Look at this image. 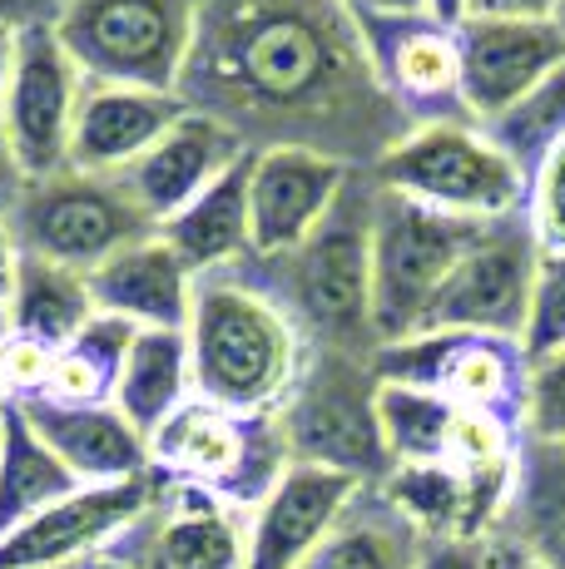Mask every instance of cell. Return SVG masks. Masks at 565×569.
<instances>
[{"label":"cell","instance_id":"38","mask_svg":"<svg viewBox=\"0 0 565 569\" xmlns=\"http://www.w3.org/2000/svg\"><path fill=\"white\" fill-rule=\"evenodd\" d=\"M561 0H466L472 20H556Z\"/></svg>","mask_w":565,"mask_h":569},{"label":"cell","instance_id":"24","mask_svg":"<svg viewBox=\"0 0 565 569\" xmlns=\"http://www.w3.org/2000/svg\"><path fill=\"white\" fill-rule=\"evenodd\" d=\"M492 535H506L546 569H565V441L521 436L506 510Z\"/></svg>","mask_w":565,"mask_h":569},{"label":"cell","instance_id":"5","mask_svg":"<svg viewBox=\"0 0 565 569\" xmlns=\"http://www.w3.org/2000/svg\"><path fill=\"white\" fill-rule=\"evenodd\" d=\"M288 461L343 470V476L377 486L393 470L377 426V371L373 357L308 347L288 401L274 411Z\"/></svg>","mask_w":565,"mask_h":569},{"label":"cell","instance_id":"39","mask_svg":"<svg viewBox=\"0 0 565 569\" xmlns=\"http://www.w3.org/2000/svg\"><path fill=\"white\" fill-rule=\"evenodd\" d=\"M486 569H546L531 550H521L506 535H486Z\"/></svg>","mask_w":565,"mask_h":569},{"label":"cell","instance_id":"3","mask_svg":"<svg viewBox=\"0 0 565 569\" xmlns=\"http://www.w3.org/2000/svg\"><path fill=\"white\" fill-rule=\"evenodd\" d=\"M373 208L377 179L373 169H353L338 203L318 228L282 258H248L238 268L282 302L298 322L308 347L373 357Z\"/></svg>","mask_w":565,"mask_h":569},{"label":"cell","instance_id":"45","mask_svg":"<svg viewBox=\"0 0 565 569\" xmlns=\"http://www.w3.org/2000/svg\"><path fill=\"white\" fill-rule=\"evenodd\" d=\"M10 407V387H6V371H0V411Z\"/></svg>","mask_w":565,"mask_h":569},{"label":"cell","instance_id":"17","mask_svg":"<svg viewBox=\"0 0 565 569\" xmlns=\"http://www.w3.org/2000/svg\"><path fill=\"white\" fill-rule=\"evenodd\" d=\"M353 179L343 159L318 149H254L248 159V228L254 258H282L328 218L343 183Z\"/></svg>","mask_w":565,"mask_h":569},{"label":"cell","instance_id":"19","mask_svg":"<svg viewBox=\"0 0 565 569\" xmlns=\"http://www.w3.org/2000/svg\"><path fill=\"white\" fill-rule=\"evenodd\" d=\"M244 154H254V149H248L224 119L189 109V114H184L179 124H169L165 139H159L149 154H139L119 179L135 193V203L145 208L149 223L159 228V223H169L184 203L199 199L214 179H224Z\"/></svg>","mask_w":565,"mask_h":569},{"label":"cell","instance_id":"1","mask_svg":"<svg viewBox=\"0 0 565 569\" xmlns=\"http://www.w3.org/2000/svg\"><path fill=\"white\" fill-rule=\"evenodd\" d=\"M179 100L248 149H318L373 169L412 129L387 100L343 0H194Z\"/></svg>","mask_w":565,"mask_h":569},{"label":"cell","instance_id":"47","mask_svg":"<svg viewBox=\"0 0 565 569\" xmlns=\"http://www.w3.org/2000/svg\"><path fill=\"white\" fill-rule=\"evenodd\" d=\"M556 26L565 30V0H561V6H556Z\"/></svg>","mask_w":565,"mask_h":569},{"label":"cell","instance_id":"4","mask_svg":"<svg viewBox=\"0 0 565 569\" xmlns=\"http://www.w3.org/2000/svg\"><path fill=\"white\" fill-rule=\"evenodd\" d=\"M383 189L417 199L437 213L502 223L526 213V169L486 134L476 119H427L373 163Z\"/></svg>","mask_w":565,"mask_h":569},{"label":"cell","instance_id":"11","mask_svg":"<svg viewBox=\"0 0 565 569\" xmlns=\"http://www.w3.org/2000/svg\"><path fill=\"white\" fill-rule=\"evenodd\" d=\"M373 371L383 381H407L447 397L452 407L492 411L521 426L526 407V352L506 337L476 332H417L407 342H387L373 352Z\"/></svg>","mask_w":565,"mask_h":569},{"label":"cell","instance_id":"2","mask_svg":"<svg viewBox=\"0 0 565 569\" xmlns=\"http://www.w3.org/2000/svg\"><path fill=\"white\" fill-rule=\"evenodd\" d=\"M184 337L194 397L238 416H274L308 362V337L244 268L194 278Z\"/></svg>","mask_w":565,"mask_h":569},{"label":"cell","instance_id":"33","mask_svg":"<svg viewBox=\"0 0 565 569\" xmlns=\"http://www.w3.org/2000/svg\"><path fill=\"white\" fill-rule=\"evenodd\" d=\"M526 228L541 253H565V139L526 173Z\"/></svg>","mask_w":565,"mask_h":569},{"label":"cell","instance_id":"40","mask_svg":"<svg viewBox=\"0 0 565 569\" xmlns=\"http://www.w3.org/2000/svg\"><path fill=\"white\" fill-rule=\"evenodd\" d=\"M16 272H20V243L10 233V218L0 213V312L10 308V292H16Z\"/></svg>","mask_w":565,"mask_h":569},{"label":"cell","instance_id":"14","mask_svg":"<svg viewBox=\"0 0 565 569\" xmlns=\"http://www.w3.org/2000/svg\"><path fill=\"white\" fill-rule=\"evenodd\" d=\"M357 36L373 60L377 84L387 90L412 124L427 119H456L462 109V54H456V30L432 20L427 10H407V16H373L363 10Z\"/></svg>","mask_w":565,"mask_h":569},{"label":"cell","instance_id":"26","mask_svg":"<svg viewBox=\"0 0 565 569\" xmlns=\"http://www.w3.org/2000/svg\"><path fill=\"white\" fill-rule=\"evenodd\" d=\"M95 312L100 308H95V292H90V272L20 253L16 292H10V308H6L10 337H26V342L60 352Z\"/></svg>","mask_w":565,"mask_h":569},{"label":"cell","instance_id":"27","mask_svg":"<svg viewBox=\"0 0 565 569\" xmlns=\"http://www.w3.org/2000/svg\"><path fill=\"white\" fill-rule=\"evenodd\" d=\"M70 490H80V480L65 470V461L26 421V411L10 401L0 411V540L65 500Z\"/></svg>","mask_w":565,"mask_h":569},{"label":"cell","instance_id":"25","mask_svg":"<svg viewBox=\"0 0 565 569\" xmlns=\"http://www.w3.org/2000/svg\"><path fill=\"white\" fill-rule=\"evenodd\" d=\"M189 401H194L189 337L165 332V327H139L125 352V367H119V381H115V411L139 436H155Z\"/></svg>","mask_w":565,"mask_h":569},{"label":"cell","instance_id":"23","mask_svg":"<svg viewBox=\"0 0 565 569\" xmlns=\"http://www.w3.org/2000/svg\"><path fill=\"white\" fill-rule=\"evenodd\" d=\"M248 159L244 154L224 179H214L194 203H184L169 223H159V238L179 253L184 268L224 272L254 258V228H248Z\"/></svg>","mask_w":565,"mask_h":569},{"label":"cell","instance_id":"35","mask_svg":"<svg viewBox=\"0 0 565 569\" xmlns=\"http://www.w3.org/2000/svg\"><path fill=\"white\" fill-rule=\"evenodd\" d=\"M50 362H56V352H50V347H40V342H26V337H10V332H6V342H0V371H6L10 401L46 397Z\"/></svg>","mask_w":565,"mask_h":569},{"label":"cell","instance_id":"44","mask_svg":"<svg viewBox=\"0 0 565 569\" xmlns=\"http://www.w3.org/2000/svg\"><path fill=\"white\" fill-rule=\"evenodd\" d=\"M10 64H16V36H6V30H0V94H6Z\"/></svg>","mask_w":565,"mask_h":569},{"label":"cell","instance_id":"16","mask_svg":"<svg viewBox=\"0 0 565 569\" xmlns=\"http://www.w3.org/2000/svg\"><path fill=\"white\" fill-rule=\"evenodd\" d=\"M462 54V109L476 124L502 119L546 74L565 64V30L556 20H472L456 26Z\"/></svg>","mask_w":565,"mask_h":569},{"label":"cell","instance_id":"21","mask_svg":"<svg viewBox=\"0 0 565 569\" xmlns=\"http://www.w3.org/2000/svg\"><path fill=\"white\" fill-rule=\"evenodd\" d=\"M26 411V421L36 426V436L65 461L80 486H115V480L149 476V436H139L125 416L115 411V401L105 407H65L50 397L16 401Z\"/></svg>","mask_w":565,"mask_h":569},{"label":"cell","instance_id":"8","mask_svg":"<svg viewBox=\"0 0 565 569\" xmlns=\"http://www.w3.org/2000/svg\"><path fill=\"white\" fill-rule=\"evenodd\" d=\"M6 218L20 253L60 262V268L75 272H95L115 253L135 248L139 238L159 233L119 173H80V169L26 179V189L10 203Z\"/></svg>","mask_w":565,"mask_h":569},{"label":"cell","instance_id":"31","mask_svg":"<svg viewBox=\"0 0 565 569\" xmlns=\"http://www.w3.org/2000/svg\"><path fill=\"white\" fill-rule=\"evenodd\" d=\"M482 129L531 173L565 139V64L556 74H546L521 104H511L502 119H492Z\"/></svg>","mask_w":565,"mask_h":569},{"label":"cell","instance_id":"46","mask_svg":"<svg viewBox=\"0 0 565 569\" xmlns=\"http://www.w3.org/2000/svg\"><path fill=\"white\" fill-rule=\"evenodd\" d=\"M80 569H119L115 560H90V565H80Z\"/></svg>","mask_w":565,"mask_h":569},{"label":"cell","instance_id":"34","mask_svg":"<svg viewBox=\"0 0 565 569\" xmlns=\"http://www.w3.org/2000/svg\"><path fill=\"white\" fill-rule=\"evenodd\" d=\"M521 436H531V441H565V347L531 362Z\"/></svg>","mask_w":565,"mask_h":569},{"label":"cell","instance_id":"9","mask_svg":"<svg viewBox=\"0 0 565 569\" xmlns=\"http://www.w3.org/2000/svg\"><path fill=\"white\" fill-rule=\"evenodd\" d=\"M149 461L159 476L214 490L238 510H254L288 470V446L274 416H238L194 397L149 436Z\"/></svg>","mask_w":565,"mask_h":569},{"label":"cell","instance_id":"18","mask_svg":"<svg viewBox=\"0 0 565 569\" xmlns=\"http://www.w3.org/2000/svg\"><path fill=\"white\" fill-rule=\"evenodd\" d=\"M363 480L343 470L288 461L264 500L248 510V569H298L347 516Z\"/></svg>","mask_w":565,"mask_h":569},{"label":"cell","instance_id":"36","mask_svg":"<svg viewBox=\"0 0 565 569\" xmlns=\"http://www.w3.org/2000/svg\"><path fill=\"white\" fill-rule=\"evenodd\" d=\"M70 0H0V30L26 36V30H56Z\"/></svg>","mask_w":565,"mask_h":569},{"label":"cell","instance_id":"12","mask_svg":"<svg viewBox=\"0 0 565 569\" xmlns=\"http://www.w3.org/2000/svg\"><path fill=\"white\" fill-rule=\"evenodd\" d=\"M100 560L119 569H248V510L159 476L149 510Z\"/></svg>","mask_w":565,"mask_h":569},{"label":"cell","instance_id":"6","mask_svg":"<svg viewBox=\"0 0 565 569\" xmlns=\"http://www.w3.org/2000/svg\"><path fill=\"white\" fill-rule=\"evenodd\" d=\"M194 20V0H70L56 40L90 84L179 94Z\"/></svg>","mask_w":565,"mask_h":569},{"label":"cell","instance_id":"22","mask_svg":"<svg viewBox=\"0 0 565 569\" xmlns=\"http://www.w3.org/2000/svg\"><path fill=\"white\" fill-rule=\"evenodd\" d=\"M90 292H95V308L129 327L184 332L194 308V272L184 268L165 238L149 233L135 248L115 253L110 262H100L90 272Z\"/></svg>","mask_w":565,"mask_h":569},{"label":"cell","instance_id":"13","mask_svg":"<svg viewBox=\"0 0 565 569\" xmlns=\"http://www.w3.org/2000/svg\"><path fill=\"white\" fill-rule=\"evenodd\" d=\"M85 74L65 54L56 30H26L16 36L6 94H0V129L26 179L70 169V129L85 94Z\"/></svg>","mask_w":565,"mask_h":569},{"label":"cell","instance_id":"32","mask_svg":"<svg viewBox=\"0 0 565 569\" xmlns=\"http://www.w3.org/2000/svg\"><path fill=\"white\" fill-rule=\"evenodd\" d=\"M556 347H565V253H541L521 352H526V362H536V357L556 352Z\"/></svg>","mask_w":565,"mask_h":569},{"label":"cell","instance_id":"42","mask_svg":"<svg viewBox=\"0 0 565 569\" xmlns=\"http://www.w3.org/2000/svg\"><path fill=\"white\" fill-rule=\"evenodd\" d=\"M353 16L373 10V16H407V10H427V0H343Z\"/></svg>","mask_w":565,"mask_h":569},{"label":"cell","instance_id":"20","mask_svg":"<svg viewBox=\"0 0 565 569\" xmlns=\"http://www.w3.org/2000/svg\"><path fill=\"white\" fill-rule=\"evenodd\" d=\"M184 114H189V104L179 94L125 90V84H85L80 109H75V129H70V169L125 173Z\"/></svg>","mask_w":565,"mask_h":569},{"label":"cell","instance_id":"30","mask_svg":"<svg viewBox=\"0 0 565 569\" xmlns=\"http://www.w3.org/2000/svg\"><path fill=\"white\" fill-rule=\"evenodd\" d=\"M456 411L447 397L427 387H407V381L377 377V426H383V446L393 466H437L447 461Z\"/></svg>","mask_w":565,"mask_h":569},{"label":"cell","instance_id":"41","mask_svg":"<svg viewBox=\"0 0 565 569\" xmlns=\"http://www.w3.org/2000/svg\"><path fill=\"white\" fill-rule=\"evenodd\" d=\"M20 189H26V173H20L16 154H10L6 129H0V213H10V203L20 199Z\"/></svg>","mask_w":565,"mask_h":569},{"label":"cell","instance_id":"37","mask_svg":"<svg viewBox=\"0 0 565 569\" xmlns=\"http://www.w3.org/2000/svg\"><path fill=\"white\" fill-rule=\"evenodd\" d=\"M412 569H486V540H422Z\"/></svg>","mask_w":565,"mask_h":569},{"label":"cell","instance_id":"48","mask_svg":"<svg viewBox=\"0 0 565 569\" xmlns=\"http://www.w3.org/2000/svg\"><path fill=\"white\" fill-rule=\"evenodd\" d=\"M6 332H10V327H6V312H0V342H6Z\"/></svg>","mask_w":565,"mask_h":569},{"label":"cell","instance_id":"28","mask_svg":"<svg viewBox=\"0 0 565 569\" xmlns=\"http://www.w3.org/2000/svg\"><path fill=\"white\" fill-rule=\"evenodd\" d=\"M422 555V535L393 510L377 486H363L333 535L298 569H412Z\"/></svg>","mask_w":565,"mask_h":569},{"label":"cell","instance_id":"15","mask_svg":"<svg viewBox=\"0 0 565 569\" xmlns=\"http://www.w3.org/2000/svg\"><path fill=\"white\" fill-rule=\"evenodd\" d=\"M159 476L115 480V486H80L16 535L0 540V569H80L100 560L155 500Z\"/></svg>","mask_w":565,"mask_h":569},{"label":"cell","instance_id":"7","mask_svg":"<svg viewBox=\"0 0 565 569\" xmlns=\"http://www.w3.org/2000/svg\"><path fill=\"white\" fill-rule=\"evenodd\" d=\"M492 223L476 218L437 213V208L402 199V193L377 183L373 208V337L377 347L407 342L422 332L432 298L452 268L466 258V248Z\"/></svg>","mask_w":565,"mask_h":569},{"label":"cell","instance_id":"10","mask_svg":"<svg viewBox=\"0 0 565 569\" xmlns=\"http://www.w3.org/2000/svg\"><path fill=\"white\" fill-rule=\"evenodd\" d=\"M536 268H541V243L526 228V213L492 223L466 248V258L452 268V278L442 282V292L422 317V332H476V337L521 342Z\"/></svg>","mask_w":565,"mask_h":569},{"label":"cell","instance_id":"43","mask_svg":"<svg viewBox=\"0 0 565 569\" xmlns=\"http://www.w3.org/2000/svg\"><path fill=\"white\" fill-rule=\"evenodd\" d=\"M427 16L456 30V26H462V20H466V0H427Z\"/></svg>","mask_w":565,"mask_h":569},{"label":"cell","instance_id":"29","mask_svg":"<svg viewBox=\"0 0 565 569\" xmlns=\"http://www.w3.org/2000/svg\"><path fill=\"white\" fill-rule=\"evenodd\" d=\"M135 332L139 327L119 322L110 312H95L56 352L46 397L65 401V407H105V401H115V381H119V367H125Z\"/></svg>","mask_w":565,"mask_h":569}]
</instances>
